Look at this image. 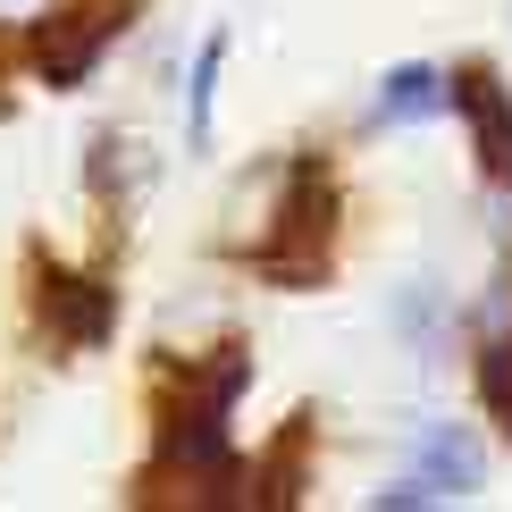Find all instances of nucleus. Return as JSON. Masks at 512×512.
Instances as JSON below:
<instances>
[{
  "label": "nucleus",
  "instance_id": "f03ea898",
  "mask_svg": "<svg viewBox=\"0 0 512 512\" xmlns=\"http://www.w3.org/2000/svg\"><path fill=\"white\" fill-rule=\"evenodd\" d=\"M34 311H42V345L59 353H101L118 336V286L101 269H59L51 252L34 261Z\"/></svg>",
  "mask_w": 512,
  "mask_h": 512
},
{
  "label": "nucleus",
  "instance_id": "423d86ee",
  "mask_svg": "<svg viewBox=\"0 0 512 512\" xmlns=\"http://www.w3.org/2000/svg\"><path fill=\"white\" fill-rule=\"evenodd\" d=\"M219 68H227V34L210 26V42L194 51V68H185V143L210 152V110H219Z\"/></svg>",
  "mask_w": 512,
  "mask_h": 512
},
{
  "label": "nucleus",
  "instance_id": "7ed1b4c3",
  "mask_svg": "<svg viewBox=\"0 0 512 512\" xmlns=\"http://www.w3.org/2000/svg\"><path fill=\"white\" fill-rule=\"evenodd\" d=\"M454 118L471 126V160L479 177L512 194V84L496 68H454Z\"/></svg>",
  "mask_w": 512,
  "mask_h": 512
},
{
  "label": "nucleus",
  "instance_id": "39448f33",
  "mask_svg": "<svg viewBox=\"0 0 512 512\" xmlns=\"http://www.w3.org/2000/svg\"><path fill=\"white\" fill-rule=\"evenodd\" d=\"M454 110V76L445 68H429V59H403V68H387L378 76V110H370V126H403V118H445Z\"/></svg>",
  "mask_w": 512,
  "mask_h": 512
},
{
  "label": "nucleus",
  "instance_id": "6e6552de",
  "mask_svg": "<svg viewBox=\"0 0 512 512\" xmlns=\"http://www.w3.org/2000/svg\"><path fill=\"white\" fill-rule=\"evenodd\" d=\"M395 328L412 336L420 353H437V345H445V294H437V286H412V294L395 303Z\"/></svg>",
  "mask_w": 512,
  "mask_h": 512
},
{
  "label": "nucleus",
  "instance_id": "20e7f679",
  "mask_svg": "<svg viewBox=\"0 0 512 512\" xmlns=\"http://www.w3.org/2000/svg\"><path fill=\"white\" fill-rule=\"evenodd\" d=\"M412 479L429 504H462L487 487V445L462 429V420H429V429L412 437Z\"/></svg>",
  "mask_w": 512,
  "mask_h": 512
},
{
  "label": "nucleus",
  "instance_id": "0eeeda50",
  "mask_svg": "<svg viewBox=\"0 0 512 512\" xmlns=\"http://www.w3.org/2000/svg\"><path fill=\"white\" fill-rule=\"evenodd\" d=\"M471 387H479V412L512 437V328L479 336V353H471Z\"/></svg>",
  "mask_w": 512,
  "mask_h": 512
},
{
  "label": "nucleus",
  "instance_id": "f257e3e1",
  "mask_svg": "<svg viewBox=\"0 0 512 512\" xmlns=\"http://www.w3.org/2000/svg\"><path fill=\"white\" fill-rule=\"evenodd\" d=\"M126 17H135V0H59V9H42L26 26V68L51 93H76L101 68V51L126 34Z\"/></svg>",
  "mask_w": 512,
  "mask_h": 512
}]
</instances>
